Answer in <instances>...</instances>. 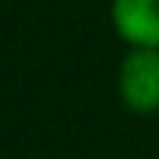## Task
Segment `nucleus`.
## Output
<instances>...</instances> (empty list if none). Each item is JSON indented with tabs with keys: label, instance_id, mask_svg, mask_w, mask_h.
I'll return each instance as SVG.
<instances>
[{
	"label": "nucleus",
	"instance_id": "nucleus-1",
	"mask_svg": "<svg viewBox=\"0 0 159 159\" xmlns=\"http://www.w3.org/2000/svg\"><path fill=\"white\" fill-rule=\"evenodd\" d=\"M116 92L125 110L159 113V49H129L116 70Z\"/></svg>",
	"mask_w": 159,
	"mask_h": 159
},
{
	"label": "nucleus",
	"instance_id": "nucleus-2",
	"mask_svg": "<svg viewBox=\"0 0 159 159\" xmlns=\"http://www.w3.org/2000/svg\"><path fill=\"white\" fill-rule=\"evenodd\" d=\"M110 21L129 49H159V0H110Z\"/></svg>",
	"mask_w": 159,
	"mask_h": 159
}]
</instances>
